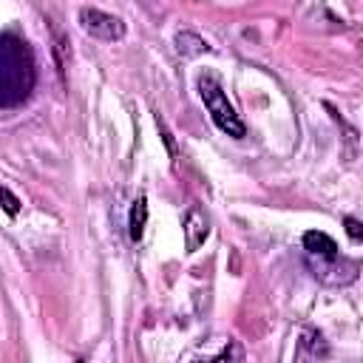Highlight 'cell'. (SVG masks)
Returning a JSON list of instances; mask_svg holds the SVG:
<instances>
[{
  "label": "cell",
  "instance_id": "9c48e42d",
  "mask_svg": "<svg viewBox=\"0 0 363 363\" xmlns=\"http://www.w3.org/2000/svg\"><path fill=\"white\" fill-rule=\"evenodd\" d=\"M303 346H309V357H323L329 349H326V343H323V335L320 332H315V329H303V335H301V349Z\"/></svg>",
  "mask_w": 363,
  "mask_h": 363
},
{
  "label": "cell",
  "instance_id": "277c9868",
  "mask_svg": "<svg viewBox=\"0 0 363 363\" xmlns=\"http://www.w3.org/2000/svg\"><path fill=\"white\" fill-rule=\"evenodd\" d=\"M79 26L85 34L96 37V40H105V43H113V40H122L125 37V23L102 9H91V6H82L79 9Z\"/></svg>",
  "mask_w": 363,
  "mask_h": 363
},
{
  "label": "cell",
  "instance_id": "ba28073f",
  "mask_svg": "<svg viewBox=\"0 0 363 363\" xmlns=\"http://www.w3.org/2000/svg\"><path fill=\"white\" fill-rule=\"evenodd\" d=\"M176 48H179L182 57H199V54L210 51V45L199 34H193V31H179L176 34Z\"/></svg>",
  "mask_w": 363,
  "mask_h": 363
},
{
  "label": "cell",
  "instance_id": "8fae6325",
  "mask_svg": "<svg viewBox=\"0 0 363 363\" xmlns=\"http://www.w3.org/2000/svg\"><path fill=\"white\" fill-rule=\"evenodd\" d=\"M3 201H6L3 207H6L9 216H17V213H20V201H17V196H14L9 187H3Z\"/></svg>",
  "mask_w": 363,
  "mask_h": 363
},
{
  "label": "cell",
  "instance_id": "52a82bcc",
  "mask_svg": "<svg viewBox=\"0 0 363 363\" xmlns=\"http://www.w3.org/2000/svg\"><path fill=\"white\" fill-rule=\"evenodd\" d=\"M145 224H147V199L139 196L133 201V207H130V216H128V235H130V241H142Z\"/></svg>",
  "mask_w": 363,
  "mask_h": 363
},
{
  "label": "cell",
  "instance_id": "7a4b0ae2",
  "mask_svg": "<svg viewBox=\"0 0 363 363\" xmlns=\"http://www.w3.org/2000/svg\"><path fill=\"white\" fill-rule=\"evenodd\" d=\"M199 94H201L204 108L210 111L213 122H216L227 136L241 139V136L247 133V128H244L241 116L235 113L233 102L227 99V94H224L221 82H218V77H213V74H201V77H199Z\"/></svg>",
  "mask_w": 363,
  "mask_h": 363
},
{
  "label": "cell",
  "instance_id": "8992f818",
  "mask_svg": "<svg viewBox=\"0 0 363 363\" xmlns=\"http://www.w3.org/2000/svg\"><path fill=\"white\" fill-rule=\"evenodd\" d=\"M303 250H306L309 255H337V252H340L337 244H335V238L326 235V233H320V230L303 233Z\"/></svg>",
  "mask_w": 363,
  "mask_h": 363
},
{
  "label": "cell",
  "instance_id": "30bf717a",
  "mask_svg": "<svg viewBox=\"0 0 363 363\" xmlns=\"http://www.w3.org/2000/svg\"><path fill=\"white\" fill-rule=\"evenodd\" d=\"M343 227H346V235H349L352 241H363V221L346 216V218H343Z\"/></svg>",
  "mask_w": 363,
  "mask_h": 363
},
{
  "label": "cell",
  "instance_id": "5b68a950",
  "mask_svg": "<svg viewBox=\"0 0 363 363\" xmlns=\"http://www.w3.org/2000/svg\"><path fill=\"white\" fill-rule=\"evenodd\" d=\"M182 230H184V247H187V252H196L204 244V238L210 235V221H207L204 210L201 207H190L184 213Z\"/></svg>",
  "mask_w": 363,
  "mask_h": 363
},
{
  "label": "cell",
  "instance_id": "3957f363",
  "mask_svg": "<svg viewBox=\"0 0 363 363\" xmlns=\"http://www.w3.org/2000/svg\"><path fill=\"white\" fill-rule=\"evenodd\" d=\"M306 267L312 269V275L329 286H346L357 278L360 272V264L352 261V258H340L337 255H309L306 252Z\"/></svg>",
  "mask_w": 363,
  "mask_h": 363
},
{
  "label": "cell",
  "instance_id": "6da1fadb",
  "mask_svg": "<svg viewBox=\"0 0 363 363\" xmlns=\"http://www.w3.org/2000/svg\"><path fill=\"white\" fill-rule=\"evenodd\" d=\"M34 79H37V71H34V57L28 43L6 31L0 37V105L14 108L26 102L34 88Z\"/></svg>",
  "mask_w": 363,
  "mask_h": 363
},
{
  "label": "cell",
  "instance_id": "7c38bea8",
  "mask_svg": "<svg viewBox=\"0 0 363 363\" xmlns=\"http://www.w3.org/2000/svg\"><path fill=\"white\" fill-rule=\"evenodd\" d=\"M156 125H159V130H162V139H164V145H167V150H170V156H176V145H173V136H170V130H167V125H164V119L156 113Z\"/></svg>",
  "mask_w": 363,
  "mask_h": 363
}]
</instances>
